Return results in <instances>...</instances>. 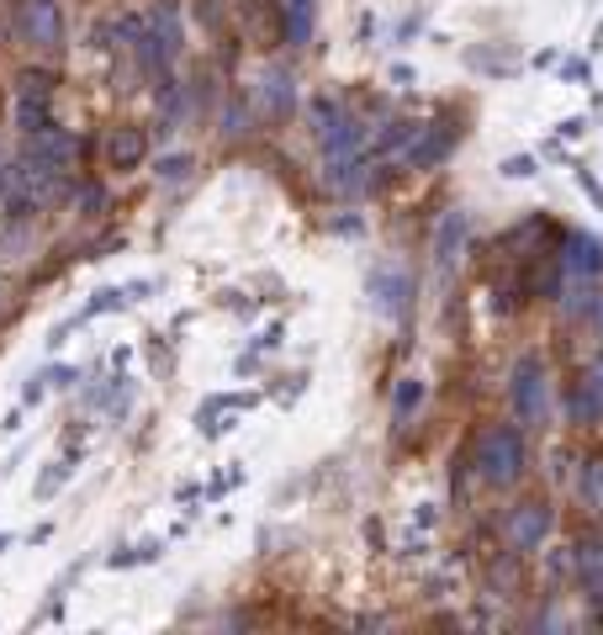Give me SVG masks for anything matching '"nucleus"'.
Listing matches in <instances>:
<instances>
[{
  "instance_id": "14",
  "label": "nucleus",
  "mask_w": 603,
  "mask_h": 635,
  "mask_svg": "<svg viewBox=\"0 0 603 635\" xmlns=\"http://www.w3.org/2000/svg\"><path fill=\"white\" fill-rule=\"evenodd\" d=\"M451 149H455V133H451V127H445V133H440V127H429V138L408 149V165H413V170H429L434 159H445Z\"/></svg>"
},
{
  "instance_id": "20",
  "label": "nucleus",
  "mask_w": 603,
  "mask_h": 635,
  "mask_svg": "<svg viewBox=\"0 0 603 635\" xmlns=\"http://www.w3.org/2000/svg\"><path fill=\"white\" fill-rule=\"evenodd\" d=\"M286 32H292V43H307V32H312V0H292Z\"/></svg>"
},
{
  "instance_id": "19",
  "label": "nucleus",
  "mask_w": 603,
  "mask_h": 635,
  "mask_svg": "<svg viewBox=\"0 0 603 635\" xmlns=\"http://www.w3.org/2000/svg\"><path fill=\"white\" fill-rule=\"evenodd\" d=\"M593 303H599V292H593V281H577L572 292L561 297V313H567V318H588V313H593Z\"/></svg>"
},
{
  "instance_id": "24",
  "label": "nucleus",
  "mask_w": 603,
  "mask_h": 635,
  "mask_svg": "<svg viewBox=\"0 0 603 635\" xmlns=\"http://www.w3.org/2000/svg\"><path fill=\"white\" fill-rule=\"evenodd\" d=\"M16 86H22V95H48V86H54V80H48V75H37V69H27Z\"/></svg>"
},
{
  "instance_id": "25",
  "label": "nucleus",
  "mask_w": 603,
  "mask_h": 635,
  "mask_svg": "<svg viewBox=\"0 0 603 635\" xmlns=\"http://www.w3.org/2000/svg\"><path fill=\"white\" fill-rule=\"evenodd\" d=\"M582 382H588V387H593V397L603 402V355H599L593 365H588V371H582Z\"/></svg>"
},
{
  "instance_id": "27",
  "label": "nucleus",
  "mask_w": 603,
  "mask_h": 635,
  "mask_svg": "<svg viewBox=\"0 0 603 635\" xmlns=\"http://www.w3.org/2000/svg\"><path fill=\"white\" fill-rule=\"evenodd\" d=\"M503 175H535V159H530V154H524V159H509Z\"/></svg>"
},
{
  "instance_id": "2",
  "label": "nucleus",
  "mask_w": 603,
  "mask_h": 635,
  "mask_svg": "<svg viewBox=\"0 0 603 635\" xmlns=\"http://www.w3.org/2000/svg\"><path fill=\"white\" fill-rule=\"evenodd\" d=\"M530 466V445L513 423H492L482 440H477V472L487 487H513Z\"/></svg>"
},
{
  "instance_id": "9",
  "label": "nucleus",
  "mask_w": 603,
  "mask_h": 635,
  "mask_svg": "<svg viewBox=\"0 0 603 635\" xmlns=\"http://www.w3.org/2000/svg\"><path fill=\"white\" fill-rule=\"evenodd\" d=\"M371 292H376V313H382V318H402V313H408V292H413V281H408L402 271H376Z\"/></svg>"
},
{
  "instance_id": "13",
  "label": "nucleus",
  "mask_w": 603,
  "mask_h": 635,
  "mask_svg": "<svg viewBox=\"0 0 603 635\" xmlns=\"http://www.w3.org/2000/svg\"><path fill=\"white\" fill-rule=\"evenodd\" d=\"M149 149V138H144V127H117L112 138H106V159L117 165V170H133L138 159Z\"/></svg>"
},
{
  "instance_id": "15",
  "label": "nucleus",
  "mask_w": 603,
  "mask_h": 635,
  "mask_svg": "<svg viewBox=\"0 0 603 635\" xmlns=\"http://www.w3.org/2000/svg\"><path fill=\"white\" fill-rule=\"evenodd\" d=\"M577 567H582V582H588V593L603 604V545L599 541H582L577 551Z\"/></svg>"
},
{
  "instance_id": "5",
  "label": "nucleus",
  "mask_w": 603,
  "mask_h": 635,
  "mask_svg": "<svg viewBox=\"0 0 603 635\" xmlns=\"http://www.w3.org/2000/svg\"><path fill=\"white\" fill-rule=\"evenodd\" d=\"M16 27H22L32 48H48V54L64 43V22L54 0H16Z\"/></svg>"
},
{
  "instance_id": "12",
  "label": "nucleus",
  "mask_w": 603,
  "mask_h": 635,
  "mask_svg": "<svg viewBox=\"0 0 603 635\" xmlns=\"http://www.w3.org/2000/svg\"><path fill=\"white\" fill-rule=\"evenodd\" d=\"M323 185H329V191H339V196H355V191H365V185H371V175H365V159H361V154L333 159L329 175H323Z\"/></svg>"
},
{
  "instance_id": "1",
  "label": "nucleus",
  "mask_w": 603,
  "mask_h": 635,
  "mask_svg": "<svg viewBox=\"0 0 603 635\" xmlns=\"http://www.w3.org/2000/svg\"><path fill=\"white\" fill-rule=\"evenodd\" d=\"M59 175L64 170H54V165H43V159H32V154H22L16 165H5L0 170V196H5V207L11 212H37L48 207L54 196H59Z\"/></svg>"
},
{
  "instance_id": "22",
  "label": "nucleus",
  "mask_w": 603,
  "mask_h": 635,
  "mask_svg": "<svg viewBox=\"0 0 603 635\" xmlns=\"http://www.w3.org/2000/svg\"><path fill=\"white\" fill-rule=\"evenodd\" d=\"M419 402H423V382H402V387H397V397H392V408L402 413V419H408Z\"/></svg>"
},
{
  "instance_id": "28",
  "label": "nucleus",
  "mask_w": 603,
  "mask_h": 635,
  "mask_svg": "<svg viewBox=\"0 0 603 635\" xmlns=\"http://www.w3.org/2000/svg\"><path fill=\"white\" fill-rule=\"evenodd\" d=\"M593 318H599V329H603V297H599V303H593Z\"/></svg>"
},
{
  "instance_id": "7",
  "label": "nucleus",
  "mask_w": 603,
  "mask_h": 635,
  "mask_svg": "<svg viewBox=\"0 0 603 635\" xmlns=\"http://www.w3.org/2000/svg\"><path fill=\"white\" fill-rule=\"evenodd\" d=\"M561 271L572 281H599L603 275V243L593 234H567L561 243Z\"/></svg>"
},
{
  "instance_id": "23",
  "label": "nucleus",
  "mask_w": 603,
  "mask_h": 635,
  "mask_svg": "<svg viewBox=\"0 0 603 635\" xmlns=\"http://www.w3.org/2000/svg\"><path fill=\"white\" fill-rule=\"evenodd\" d=\"M185 175H191V154H170L159 165V181H185Z\"/></svg>"
},
{
  "instance_id": "11",
  "label": "nucleus",
  "mask_w": 603,
  "mask_h": 635,
  "mask_svg": "<svg viewBox=\"0 0 603 635\" xmlns=\"http://www.w3.org/2000/svg\"><path fill=\"white\" fill-rule=\"evenodd\" d=\"M318 144H323V154H329V159H350V154H361V144H365V122L339 117L329 133L318 138Z\"/></svg>"
},
{
  "instance_id": "10",
  "label": "nucleus",
  "mask_w": 603,
  "mask_h": 635,
  "mask_svg": "<svg viewBox=\"0 0 603 635\" xmlns=\"http://www.w3.org/2000/svg\"><path fill=\"white\" fill-rule=\"evenodd\" d=\"M254 101H260V112H265V117H286V112H292V101H297V91H292V75L265 69V75H260V91H254Z\"/></svg>"
},
{
  "instance_id": "16",
  "label": "nucleus",
  "mask_w": 603,
  "mask_h": 635,
  "mask_svg": "<svg viewBox=\"0 0 603 635\" xmlns=\"http://www.w3.org/2000/svg\"><path fill=\"white\" fill-rule=\"evenodd\" d=\"M567 419H577V423H599L603 419V402L593 397L588 382H577L572 393H567Z\"/></svg>"
},
{
  "instance_id": "4",
  "label": "nucleus",
  "mask_w": 603,
  "mask_h": 635,
  "mask_svg": "<svg viewBox=\"0 0 603 635\" xmlns=\"http://www.w3.org/2000/svg\"><path fill=\"white\" fill-rule=\"evenodd\" d=\"M550 503H513L509 509V519H503V541H509V551L513 556H524V551H541L545 545V535H550Z\"/></svg>"
},
{
  "instance_id": "8",
  "label": "nucleus",
  "mask_w": 603,
  "mask_h": 635,
  "mask_svg": "<svg viewBox=\"0 0 603 635\" xmlns=\"http://www.w3.org/2000/svg\"><path fill=\"white\" fill-rule=\"evenodd\" d=\"M27 154H32V159H43V165H54V170H69V165L80 159V144H75L69 133H59V127L48 122L43 133H32Z\"/></svg>"
},
{
  "instance_id": "18",
  "label": "nucleus",
  "mask_w": 603,
  "mask_h": 635,
  "mask_svg": "<svg viewBox=\"0 0 603 635\" xmlns=\"http://www.w3.org/2000/svg\"><path fill=\"white\" fill-rule=\"evenodd\" d=\"M582 503L603 514V455H593L588 466H582Z\"/></svg>"
},
{
  "instance_id": "21",
  "label": "nucleus",
  "mask_w": 603,
  "mask_h": 635,
  "mask_svg": "<svg viewBox=\"0 0 603 635\" xmlns=\"http://www.w3.org/2000/svg\"><path fill=\"white\" fill-rule=\"evenodd\" d=\"M307 117H312V133L323 138V133H329V127H333L339 117H344V112H339L333 101H312V112H307Z\"/></svg>"
},
{
  "instance_id": "6",
  "label": "nucleus",
  "mask_w": 603,
  "mask_h": 635,
  "mask_svg": "<svg viewBox=\"0 0 603 635\" xmlns=\"http://www.w3.org/2000/svg\"><path fill=\"white\" fill-rule=\"evenodd\" d=\"M466 239H471V217H466V212H445V217H440V234H434V271L455 275Z\"/></svg>"
},
{
  "instance_id": "26",
  "label": "nucleus",
  "mask_w": 603,
  "mask_h": 635,
  "mask_svg": "<svg viewBox=\"0 0 603 635\" xmlns=\"http://www.w3.org/2000/svg\"><path fill=\"white\" fill-rule=\"evenodd\" d=\"M223 133H243V101H234V106L223 112Z\"/></svg>"
},
{
  "instance_id": "17",
  "label": "nucleus",
  "mask_w": 603,
  "mask_h": 635,
  "mask_svg": "<svg viewBox=\"0 0 603 635\" xmlns=\"http://www.w3.org/2000/svg\"><path fill=\"white\" fill-rule=\"evenodd\" d=\"M16 127H22V133H43V127H48V95H22V101H16Z\"/></svg>"
},
{
  "instance_id": "3",
  "label": "nucleus",
  "mask_w": 603,
  "mask_h": 635,
  "mask_svg": "<svg viewBox=\"0 0 603 635\" xmlns=\"http://www.w3.org/2000/svg\"><path fill=\"white\" fill-rule=\"evenodd\" d=\"M509 408H513V419L524 423V429H535V423L550 419V382H545V361H541V355H524V361L513 365Z\"/></svg>"
}]
</instances>
